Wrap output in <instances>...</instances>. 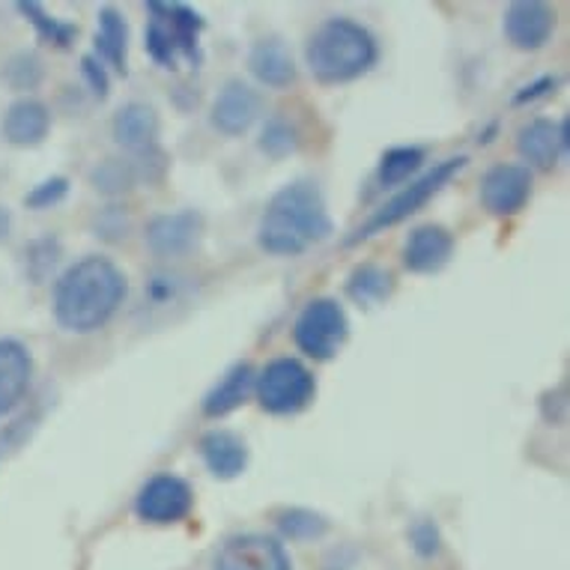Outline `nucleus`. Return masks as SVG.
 <instances>
[{
  "mask_svg": "<svg viewBox=\"0 0 570 570\" xmlns=\"http://www.w3.org/2000/svg\"><path fill=\"white\" fill-rule=\"evenodd\" d=\"M131 230V218L122 206H105L94 218V234L105 243H122Z\"/></svg>",
  "mask_w": 570,
  "mask_h": 570,
  "instance_id": "obj_31",
  "label": "nucleus"
},
{
  "mask_svg": "<svg viewBox=\"0 0 570 570\" xmlns=\"http://www.w3.org/2000/svg\"><path fill=\"white\" fill-rule=\"evenodd\" d=\"M216 570H293V561L269 534H234L216 552Z\"/></svg>",
  "mask_w": 570,
  "mask_h": 570,
  "instance_id": "obj_9",
  "label": "nucleus"
},
{
  "mask_svg": "<svg viewBox=\"0 0 570 570\" xmlns=\"http://www.w3.org/2000/svg\"><path fill=\"white\" fill-rule=\"evenodd\" d=\"M48 129H51V114L46 105L30 96L16 99L0 122V131L12 147H39L48 138Z\"/></svg>",
  "mask_w": 570,
  "mask_h": 570,
  "instance_id": "obj_19",
  "label": "nucleus"
},
{
  "mask_svg": "<svg viewBox=\"0 0 570 570\" xmlns=\"http://www.w3.org/2000/svg\"><path fill=\"white\" fill-rule=\"evenodd\" d=\"M328 529H332V523H328L326 517L311 511V508H291V511H281L278 514V532L287 541H320Z\"/></svg>",
  "mask_w": 570,
  "mask_h": 570,
  "instance_id": "obj_27",
  "label": "nucleus"
},
{
  "mask_svg": "<svg viewBox=\"0 0 570 570\" xmlns=\"http://www.w3.org/2000/svg\"><path fill=\"white\" fill-rule=\"evenodd\" d=\"M12 236V213L7 209V206L0 204V245L7 243Z\"/></svg>",
  "mask_w": 570,
  "mask_h": 570,
  "instance_id": "obj_36",
  "label": "nucleus"
},
{
  "mask_svg": "<svg viewBox=\"0 0 570 570\" xmlns=\"http://www.w3.org/2000/svg\"><path fill=\"white\" fill-rule=\"evenodd\" d=\"M517 153L520 159L529 161L538 170H552L559 165V159L568 153V147L561 144L559 122L552 120H529L523 129L517 131Z\"/></svg>",
  "mask_w": 570,
  "mask_h": 570,
  "instance_id": "obj_21",
  "label": "nucleus"
},
{
  "mask_svg": "<svg viewBox=\"0 0 570 570\" xmlns=\"http://www.w3.org/2000/svg\"><path fill=\"white\" fill-rule=\"evenodd\" d=\"M376 57H380V46L374 33L365 24L344 19V16L323 21L305 46V63L320 85L355 81L371 72Z\"/></svg>",
  "mask_w": 570,
  "mask_h": 570,
  "instance_id": "obj_3",
  "label": "nucleus"
},
{
  "mask_svg": "<svg viewBox=\"0 0 570 570\" xmlns=\"http://www.w3.org/2000/svg\"><path fill=\"white\" fill-rule=\"evenodd\" d=\"M263 114V96L254 90L252 85H245L239 78L227 81L218 96L213 99V108H209V120L222 135H245L252 129L254 122L261 120Z\"/></svg>",
  "mask_w": 570,
  "mask_h": 570,
  "instance_id": "obj_12",
  "label": "nucleus"
},
{
  "mask_svg": "<svg viewBox=\"0 0 570 570\" xmlns=\"http://www.w3.org/2000/svg\"><path fill=\"white\" fill-rule=\"evenodd\" d=\"M66 195H69V179H42L39 186H33L28 195H24V206H28V209H51V206H57L60 200H66Z\"/></svg>",
  "mask_w": 570,
  "mask_h": 570,
  "instance_id": "obj_32",
  "label": "nucleus"
},
{
  "mask_svg": "<svg viewBox=\"0 0 570 570\" xmlns=\"http://www.w3.org/2000/svg\"><path fill=\"white\" fill-rule=\"evenodd\" d=\"M532 197V170L525 165H493L481 179V204L490 216H517Z\"/></svg>",
  "mask_w": 570,
  "mask_h": 570,
  "instance_id": "obj_10",
  "label": "nucleus"
},
{
  "mask_svg": "<svg viewBox=\"0 0 570 570\" xmlns=\"http://www.w3.org/2000/svg\"><path fill=\"white\" fill-rule=\"evenodd\" d=\"M19 12L30 21V24H33L37 37L42 39V42H48V46L69 48L72 42H76V37H78L76 24H66V21L55 19V16H48L46 7H42V3H37V0L19 3Z\"/></svg>",
  "mask_w": 570,
  "mask_h": 570,
  "instance_id": "obj_26",
  "label": "nucleus"
},
{
  "mask_svg": "<svg viewBox=\"0 0 570 570\" xmlns=\"http://www.w3.org/2000/svg\"><path fill=\"white\" fill-rule=\"evenodd\" d=\"M195 508V493L186 478L159 472L135 495V517L140 523L150 525H174L183 523Z\"/></svg>",
  "mask_w": 570,
  "mask_h": 570,
  "instance_id": "obj_8",
  "label": "nucleus"
},
{
  "mask_svg": "<svg viewBox=\"0 0 570 570\" xmlns=\"http://www.w3.org/2000/svg\"><path fill=\"white\" fill-rule=\"evenodd\" d=\"M335 230L326 200L314 183L299 179L272 195L257 225V243L275 257H296L328 239Z\"/></svg>",
  "mask_w": 570,
  "mask_h": 570,
  "instance_id": "obj_2",
  "label": "nucleus"
},
{
  "mask_svg": "<svg viewBox=\"0 0 570 570\" xmlns=\"http://www.w3.org/2000/svg\"><path fill=\"white\" fill-rule=\"evenodd\" d=\"M111 131L114 140L120 144L122 150H129L131 156H135V153L153 150V147H159V114H156V108L147 102L122 105L120 111L114 114Z\"/></svg>",
  "mask_w": 570,
  "mask_h": 570,
  "instance_id": "obj_16",
  "label": "nucleus"
},
{
  "mask_svg": "<svg viewBox=\"0 0 570 570\" xmlns=\"http://www.w3.org/2000/svg\"><path fill=\"white\" fill-rule=\"evenodd\" d=\"M556 16L541 0H517L505 10V37L520 51H538L550 42Z\"/></svg>",
  "mask_w": 570,
  "mask_h": 570,
  "instance_id": "obj_13",
  "label": "nucleus"
},
{
  "mask_svg": "<svg viewBox=\"0 0 570 570\" xmlns=\"http://www.w3.org/2000/svg\"><path fill=\"white\" fill-rule=\"evenodd\" d=\"M3 81L12 87V90H19V94H28V90H37L42 85V78H46V69H42V60H39L33 51H19V55H12L7 63H3Z\"/></svg>",
  "mask_w": 570,
  "mask_h": 570,
  "instance_id": "obj_29",
  "label": "nucleus"
},
{
  "mask_svg": "<svg viewBox=\"0 0 570 570\" xmlns=\"http://www.w3.org/2000/svg\"><path fill=\"white\" fill-rule=\"evenodd\" d=\"M248 69L263 87L284 90L296 81V60L278 37L257 39L248 51Z\"/></svg>",
  "mask_w": 570,
  "mask_h": 570,
  "instance_id": "obj_20",
  "label": "nucleus"
},
{
  "mask_svg": "<svg viewBox=\"0 0 570 570\" xmlns=\"http://www.w3.org/2000/svg\"><path fill=\"white\" fill-rule=\"evenodd\" d=\"M33 355L16 337H0V419L10 415L30 389Z\"/></svg>",
  "mask_w": 570,
  "mask_h": 570,
  "instance_id": "obj_14",
  "label": "nucleus"
},
{
  "mask_svg": "<svg viewBox=\"0 0 570 570\" xmlns=\"http://www.w3.org/2000/svg\"><path fill=\"white\" fill-rule=\"evenodd\" d=\"M394 293V275L376 263H362L346 278V296L358 305H376Z\"/></svg>",
  "mask_w": 570,
  "mask_h": 570,
  "instance_id": "obj_23",
  "label": "nucleus"
},
{
  "mask_svg": "<svg viewBox=\"0 0 570 570\" xmlns=\"http://www.w3.org/2000/svg\"><path fill=\"white\" fill-rule=\"evenodd\" d=\"M466 161H469L466 156H451V159L433 165L431 170H424L421 177L410 179V186H403L392 200H385L374 216L367 218L365 225L358 227V230L346 239V245L365 243V239H371V236L383 234L385 227L401 225V222H406L410 216H415L421 206L428 204V200H433V197L440 195L442 188L449 186L451 179L458 177L460 170L466 168Z\"/></svg>",
  "mask_w": 570,
  "mask_h": 570,
  "instance_id": "obj_5",
  "label": "nucleus"
},
{
  "mask_svg": "<svg viewBox=\"0 0 570 570\" xmlns=\"http://www.w3.org/2000/svg\"><path fill=\"white\" fill-rule=\"evenodd\" d=\"M96 57L114 66L120 76L129 72V24L114 7L99 10V30H96Z\"/></svg>",
  "mask_w": 570,
  "mask_h": 570,
  "instance_id": "obj_22",
  "label": "nucleus"
},
{
  "mask_svg": "<svg viewBox=\"0 0 570 570\" xmlns=\"http://www.w3.org/2000/svg\"><path fill=\"white\" fill-rule=\"evenodd\" d=\"M200 458L209 475L218 481H234L248 469V442L234 431H209L200 436Z\"/></svg>",
  "mask_w": 570,
  "mask_h": 570,
  "instance_id": "obj_17",
  "label": "nucleus"
},
{
  "mask_svg": "<svg viewBox=\"0 0 570 570\" xmlns=\"http://www.w3.org/2000/svg\"><path fill=\"white\" fill-rule=\"evenodd\" d=\"M261 153H266L269 159H287L299 150V131L287 117H269L263 126L261 138H257Z\"/></svg>",
  "mask_w": 570,
  "mask_h": 570,
  "instance_id": "obj_28",
  "label": "nucleus"
},
{
  "mask_svg": "<svg viewBox=\"0 0 570 570\" xmlns=\"http://www.w3.org/2000/svg\"><path fill=\"white\" fill-rule=\"evenodd\" d=\"M60 254H63V248H60L55 236H42L37 243H30L24 248V272H28V278L33 284H42L55 272Z\"/></svg>",
  "mask_w": 570,
  "mask_h": 570,
  "instance_id": "obj_30",
  "label": "nucleus"
},
{
  "mask_svg": "<svg viewBox=\"0 0 570 570\" xmlns=\"http://www.w3.org/2000/svg\"><path fill=\"white\" fill-rule=\"evenodd\" d=\"M204 234V216L195 209H179V213H159L147 222L144 243L156 257L174 261L186 257Z\"/></svg>",
  "mask_w": 570,
  "mask_h": 570,
  "instance_id": "obj_11",
  "label": "nucleus"
},
{
  "mask_svg": "<svg viewBox=\"0 0 570 570\" xmlns=\"http://www.w3.org/2000/svg\"><path fill=\"white\" fill-rule=\"evenodd\" d=\"M350 337L346 311L335 299H311L293 326V341L314 362H332Z\"/></svg>",
  "mask_w": 570,
  "mask_h": 570,
  "instance_id": "obj_7",
  "label": "nucleus"
},
{
  "mask_svg": "<svg viewBox=\"0 0 570 570\" xmlns=\"http://www.w3.org/2000/svg\"><path fill=\"white\" fill-rule=\"evenodd\" d=\"M150 21L144 30V48L161 69H177L179 60L200 66V12L186 3H147Z\"/></svg>",
  "mask_w": 570,
  "mask_h": 570,
  "instance_id": "obj_4",
  "label": "nucleus"
},
{
  "mask_svg": "<svg viewBox=\"0 0 570 570\" xmlns=\"http://www.w3.org/2000/svg\"><path fill=\"white\" fill-rule=\"evenodd\" d=\"M129 293L126 272L108 257L90 254L72 263L55 284V320L66 332L90 335L120 311Z\"/></svg>",
  "mask_w": 570,
  "mask_h": 570,
  "instance_id": "obj_1",
  "label": "nucleus"
},
{
  "mask_svg": "<svg viewBox=\"0 0 570 570\" xmlns=\"http://www.w3.org/2000/svg\"><path fill=\"white\" fill-rule=\"evenodd\" d=\"M454 254V236L442 225L415 227L403 245V266L415 275H433L449 266Z\"/></svg>",
  "mask_w": 570,
  "mask_h": 570,
  "instance_id": "obj_15",
  "label": "nucleus"
},
{
  "mask_svg": "<svg viewBox=\"0 0 570 570\" xmlns=\"http://www.w3.org/2000/svg\"><path fill=\"white\" fill-rule=\"evenodd\" d=\"M254 380H257V371L248 362H236L234 367H227L225 376L200 401L206 419H225L243 403H248V397L254 394Z\"/></svg>",
  "mask_w": 570,
  "mask_h": 570,
  "instance_id": "obj_18",
  "label": "nucleus"
},
{
  "mask_svg": "<svg viewBox=\"0 0 570 570\" xmlns=\"http://www.w3.org/2000/svg\"><path fill=\"white\" fill-rule=\"evenodd\" d=\"M81 76H85L90 94L102 102L108 99V90H111V81H108V72H105V63L96 55L81 57Z\"/></svg>",
  "mask_w": 570,
  "mask_h": 570,
  "instance_id": "obj_34",
  "label": "nucleus"
},
{
  "mask_svg": "<svg viewBox=\"0 0 570 570\" xmlns=\"http://www.w3.org/2000/svg\"><path fill=\"white\" fill-rule=\"evenodd\" d=\"M90 186L105 197H120L138 186V168L131 159H105L90 170Z\"/></svg>",
  "mask_w": 570,
  "mask_h": 570,
  "instance_id": "obj_25",
  "label": "nucleus"
},
{
  "mask_svg": "<svg viewBox=\"0 0 570 570\" xmlns=\"http://www.w3.org/2000/svg\"><path fill=\"white\" fill-rule=\"evenodd\" d=\"M254 394L263 412L269 415H296L308 410L314 394H317V380L299 358L281 355L272 358L254 380Z\"/></svg>",
  "mask_w": 570,
  "mask_h": 570,
  "instance_id": "obj_6",
  "label": "nucleus"
},
{
  "mask_svg": "<svg viewBox=\"0 0 570 570\" xmlns=\"http://www.w3.org/2000/svg\"><path fill=\"white\" fill-rule=\"evenodd\" d=\"M428 159V153L424 147H392V150L383 153V159H380V170H376V179L383 183L385 188L403 186V183H410L415 174L421 170Z\"/></svg>",
  "mask_w": 570,
  "mask_h": 570,
  "instance_id": "obj_24",
  "label": "nucleus"
},
{
  "mask_svg": "<svg viewBox=\"0 0 570 570\" xmlns=\"http://www.w3.org/2000/svg\"><path fill=\"white\" fill-rule=\"evenodd\" d=\"M410 547L415 550V556H421V559H433V556H440L442 550L440 525L433 523V520H415L410 529Z\"/></svg>",
  "mask_w": 570,
  "mask_h": 570,
  "instance_id": "obj_33",
  "label": "nucleus"
},
{
  "mask_svg": "<svg viewBox=\"0 0 570 570\" xmlns=\"http://www.w3.org/2000/svg\"><path fill=\"white\" fill-rule=\"evenodd\" d=\"M556 87H559V78H556V76H541V78H538V81H532V85H525V87H520V90H517L514 105L538 102V99H543V96L556 94Z\"/></svg>",
  "mask_w": 570,
  "mask_h": 570,
  "instance_id": "obj_35",
  "label": "nucleus"
}]
</instances>
